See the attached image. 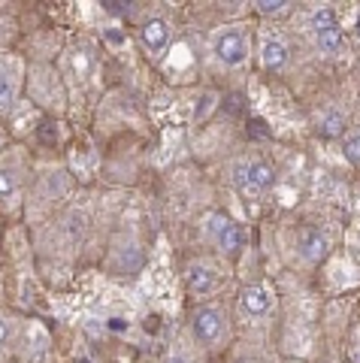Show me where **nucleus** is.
Returning <instances> with one entry per match:
<instances>
[{"mask_svg":"<svg viewBox=\"0 0 360 363\" xmlns=\"http://www.w3.org/2000/svg\"><path fill=\"white\" fill-rule=\"evenodd\" d=\"M103 40H106V45H112V49H125V43H128V37H125V30L121 28H106Z\"/></svg>","mask_w":360,"mask_h":363,"instance_id":"nucleus-19","label":"nucleus"},{"mask_svg":"<svg viewBox=\"0 0 360 363\" xmlns=\"http://www.w3.org/2000/svg\"><path fill=\"white\" fill-rule=\"evenodd\" d=\"M240 306L249 318H266L273 312V297H269V291L264 285H249L240 294Z\"/></svg>","mask_w":360,"mask_h":363,"instance_id":"nucleus-10","label":"nucleus"},{"mask_svg":"<svg viewBox=\"0 0 360 363\" xmlns=\"http://www.w3.org/2000/svg\"><path fill=\"white\" fill-rule=\"evenodd\" d=\"M140 43H142V49L152 55V58H164L167 49H170V43H173V33H170V25H167L164 18H149L145 25L140 28Z\"/></svg>","mask_w":360,"mask_h":363,"instance_id":"nucleus-7","label":"nucleus"},{"mask_svg":"<svg viewBox=\"0 0 360 363\" xmlns=\"http://www.w3.org/2000/svg\"><path fill=\"white\" fill-rule=\"evenodd\" d=\"M185 281H188V291L194 294V297H209V294H215L224 285V276H221L218 267L206 264V260H194L185 272Z\"/></svg>","mask_w":360,"mask_h":363,"instance_id":"nucleus-5","label":"nucleus"},{"mask_svg":"<svg viewBox=\"0 0 360 363\" xmlns=\"http://www.w3.org/2000/svg\"><path fill=\"white\" fill-rule=\"evenodd\" d=\"M288 6H291L288 0H257V4H254V9L261 16H279V13H285Z\"/></svg>","mask_w":360,"mask_h":363,"instance_id":"nucleus-18","label":"nucleus"},{"mask_svg":"<svg viewBox=\"0 0 360 363\" xmlns=\"http://www.w3.org/2000/svg\"><path fill=\"white\" fill-rule=\"evenodd\" d=\"M37 185L49 200H64L73 191V179H70V173H64V169H46V173L37 179Z\"/></svg>","mask_w":360,"mask_h":363,"instance_id":"nucleus-12","label":"nucleus"},{"mask_svg":"<svg viewBox=\"0 0 360 363\" xmlns=\"http://www.w3.org/2000/svg\"><path fill=\"white\" fill-rule=\"evenodd\" d=\"M249 52H252V43H249V28L242 25H233V28H221L215 30V37H212V55H215V61L230 67H242L249 61Z\"/></svg>","mask_w":360,"mask_h":363,"instance_id":"nucleus-2","label":"nucleus"},{"mask_svg":"<svg viewBox=\"0 0 360 363\" xmlns=\"http://www.w3.org/2000/svg\"><path fill=\"white\" fill-rule=\"evenodd\" d=\"M18 339V321L16 315H9L6 309H0V360H6L13 354V345Z\"/></svg>","mask_w":360,"mask_h":363,"instance_id":"nucleus-13","label":"nucleus"},{"mask_svg":"<svg viewBox=\"0 0 360 363\" xmlns=\"http://www.w3.org/2000/svg\"><path fill=\"white\" fill-rule=\"evenodd\" d=\"M191 333L203 348H218L227 336V318L218 306H200L191 318Z\"/></svg>","mask_w":360,"mask_h":363,"instance_id":"nucleus-4","label":"nucleus"},{"mask_svg":"<svg viewBox=\"0 0 360 363\" xmlns=\"http://www.w3.org/2000/svg\"><path fill=\"white\" fill-rule=\"evenodd\" d=\"M33 167H30V155L25 145H6L0 155V212L16 215L25 206V194L30 185Z\"/></svg>","mask_w":360,"mask_h":363,"instance_id":"nucleus-1","label":"nucleus"},{"mask_svg":"<svg viewBox=\"0 0 360 363\" xmlns=\"http://www.w3.org/2000/svg\"><path fill=\"white\" fill-rule=\"evenodd\" d=\"M357 37H360V18H357Z\"/></svg>","mask_w":360,"mask_h":363,"instance_id":"nucleus-24","label":"nucleus"},{"mask_svg":"<svg viewBox=\"0 0 360 363\" xmlns=\"http://www.w3.org/2000/svg\"><path fill=\"white\" fill-rule=\"evenodd\" d=\"M291 61V52H288V43L282 37H264L261 40V64L264 70H285Z\"/></svg>","mask_w":360,"mask_h":363,"instance_id":"nucleus-11","label":"nucleus"},{"mask_svg":"<svg viewBox=\"0 0 360 363\" xmlns=\"http://www.w3.org/2000/svg\"><path fill=\"white\" fill-rule=\"evenodd\" d=\"M327 236H324L318 227H303L300 236H297V252L306 264H321L327 257Z\"/></svg>","mask_w":360,"mask_h":363,"instance_id":"nucleus-9","label":"nucleus"},{"mask_svg":"<svg viewBox=\"0 0 360 363\" xmlns=\"http://www.w3.org/2000/svg\"><path fill=\"white\" fill-rule=\"evenodd\" d=\"M21 91H25V61L16 52L0 49V116L16 109Z\"/></svg>","mask_w":360,"mask_h":363,"instance_id":"nucleus-3","label":"nucleus"},{"mask_svg":"<svg viewBox=\"0 0 360 363\" xmlns=\"http://www.w3.org/2000/svg\"><path fill=\"white\" fill-rule=\"evenodd\" d=\"M242 185H249L254 194H266V191L276 188V167L264 157H254L242 169Z\"/></svg>","mask_w":360,"mask_h":363,"instance_id":"nucleus-8","label":"nucleus"},{"mask_svg":"<svg viewBox=\"0 0 360 363\" xmlns=\"http://www.w3.org/2000/svg\"><path fill=\"white\" fill-rule=\"evenodd\" d=\"M6 130H4V124H0V155H4V149H6Z\"/></svg>","mask_w":360,"mask_h":363,"instance_id":"nucleus-22","label":"nucleus"},{"mask_svg":"<svg viewBox=\"0 0 360 363\" xmlns=\"http://www.w3.org/2000/svg\"><path fill=\"white\" fill-rule=\"evenodd\" d=\"M342 155H345V161H348V164L360 167V133L345 136V140H342Z\"/></svg>","mask_w":360,"mask_h":363,"instance_id":"nucleus-17","label":"nucleus"},{"mask_svg":"<svg viewBox=\"0 0 360 363\" xmlns=\"http://www.w3.org/2000/svg\"><path fill=\"white\" fill-rule=\"evenodd\" d=\"M206 230H209V240L218 245V252L224 255H233L236 248L242 245V227L230 221V218H221V215H212L206 221Z\"/></svg>","mask_w":360,"mask_h":363,"instance_id":"nucleus-6","label":"nucleus"},{"mask_svg":"<svg viewBox=\"0 0 360 363\" xmlns=\"http://www.w3.org/2000/svg\"><path fill=\"white\" fill-rule=\"evenodd\" d=\"M167 363H191V360H188V357H182V354H173V357L167 360Z\"/></svg>","mask_w":360,"mask_h":363,"instance_id":"nucleus-23","label":"nucleus"},{"mask_svg":"<svg viewBox=\"0 0 360 363\" xmlns=\"http://www.w3.org/2000/svg\"><path fill=\"white\" fill-rule=\"evenodd\" d=\"M309 25H312V33H321V30L339 28V18H336V13L330 6H321V9H315V13L309 16Z\"/></svg>","mask_w":360,"mask_h":363,"instance_id":"nucleus-15","label":"nucleus"},{"mask_svg":"<svg viewBox=\"0 0 360 363\" xmlns=\"http://www.w3.org/2000/svg\"><path fill=\"white\" fill-rule=\"evenodd\" d=\"M342 128H345L342 112L327 109V116H324V121H321V130H324V136H342Z\"/></svg>","mask_w":360,"mask_h":363,"instance_id":"nucleus-16","label":"nucleus"},{"mask_svg":"<svg viewBox=\"0 0 360 363\" xmlns=\"http://www.w3.org/2000/svg\"><path fill=\"white\" fill-rule=\"evenodd\" d=\"M215 106V94H206V97H200L197 100V109H194V118H203L209 116V109Z\"/></svg>","mask_w":360,"mask_h":363,"instance_id":"nucleus-21","label":"nucleus"},{"mask_svg":"<svg viewBox=\"0 0 360 363\" xmlns=\"http://www.w3.org/2000/svg\"><path fill=\"white\" fill-rule=\"evenodd\" d=\"M103 13H109V16L121 18V16L133 13V4H118V0H106V4H103Z\"/></svg>","mask_w":360,"mask_h":363,"instance_id":"nucleus-20","label":"nucleus"},{"mask_svg":"<svg viewBox=\"0 0 360 363\" xmlns=\"http://www.w3.org/2000/svg\"><path fill=\"white\" fill-rule=\"evenodd\" d=\"M315 43L324 55H339L345 49V40H342V30L339 28H330V30H321L315 33Z\"/></svg>","mask_w":360,"mask_h":363,"instance_id":"nucleus-14","label":"nucleus"}]
</instances>
